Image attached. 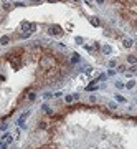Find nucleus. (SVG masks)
<instances>
[{
  "mask_svg": "<svg viewBox=\"0 0 137 149\" xmlns=\"http://www.w3.org/2000/svg\"><path fill=\"white\" fill-rule=\"evenodd\" d=\"M25 149H137V114L86 104L48 108Z\"/></svg>",
  "mask_w": 137,
  "mask_h": 149,
  "instance_id": "obj_1",
  "label": "nucleus"
},
{
  "mask_svg": "<svg viewBox=\"0 0 137 149\" xmlns=\"http://www.w3.org/2000/svg\"><path fill=\"white\" fill-rule=\"evenodd\" d=\"M76 65L58 42L33 38L0 50V124L35 91L71 78Z\"/></svg>",
  "mask_w": 137,
  "mask_h": 149,
  "instance_id": "obj_2",
  "label": "nucleus"
},
{
  "mask_svg": "<svg viewBox=\"0 0 137 149\" xmlns=\"http://www.w3.org/2000/svg\"><path fill=\"white\" fill-rule=\"evenodd\" d=\"M98 18L137 42V0H91Z\"/></svg>",
  "mask_w": 137,
  "mask_h": 149,
  "instance_id": "obj_3",
  "label": "nucleus"
}]
</instances>
